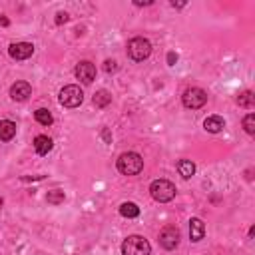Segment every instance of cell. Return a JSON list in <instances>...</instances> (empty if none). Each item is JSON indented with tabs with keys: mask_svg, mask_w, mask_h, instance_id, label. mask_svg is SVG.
Returning a JSON list of instances; mask_svg holds the SVG:
<instances>
[{
	"mask_svg": "<svg viewBox=\"0 0 255 255\" xmlns=\"http://www.w3.org/2000/svg\"><path fill=\"white\" fill-rule=\"evenodd\" d=\"M143 169V159L135 151H126L118 157V171L124 175H137Z\"/></svg>",
	"mask_w": 255,
	"mask_h": 255,
	"instance_id": "obj_1",
	"label": "cell"
},
{
	"mask_svg": "<svg viewBox=\"0 0 255 255\" xmlns=\"http://www.w3.org/2000/svg\"><path fill=\"white\" fill-rule=\"evenodd\" d=\"M149 253H151V245L141 235H129L122 243V255H149Z\"/></svg>",
	"mask_w": 255,
	"mask_h": 255,
	"instance_id": "obj_2",
	"label": "cell"
},
{
	"mask_svg": "<svg viewBox=\"0 0 255 255\" xmlns=\"http://www.w3.org/2000/svg\"><path fill=\"white\" fill-rule=\"evenodd\" d=\"M149 191H151V197L155 199V201H159V203H167V201H171L173 197H175V185L171 183V181H167V179H155V181H151V185H149Z\"/></svg>",
	"mask_w": 255,
	"mask_h": 255,
	"instance_id": "obj_3",
	"label": "cell"
},
{
	"mask_svg": "<svg viewBox=\"0 0 255 255\" xmlns=\"http://www.w3.org/2000/svg\"><path fill=\"white\" fill-rule=\"evenodd\" d=\"M151 54V42L147 38H131L128 42V56L133 60V62H143L147 56Z\"/></svg>",
	"mask_w": 255,
	"mask_h": 255,
	"instance_id": "obj_4",
	"label": "cell"
},
{
	"mask_svg": "<svg viewBox=\"0 0 255 255\" xmlns=\"http://www.w3.org/2000/svg\"><path fill=\"white\" fill-rule=\"evenodd\" d=\"M82 102H84V92L78 86L70 84L60 90V104L64 108H78Z\"/></svg>",
	"mask_w": 255,
	"mask_h": 255,
	"instance_id": "obj_5",
	"label": "cell"
},
{
	"mask_svg": "<svg viewBox=\"0 0 255 255\" xmlns=\"http://www.w3.org/2000/svg\"><path fill=\"white\" fill-rule=\"evenodd\" d=\"M181 102H183V106L189 108V110H199V108L205 106L207 94H205V90H201V88H189V90L183 92Z\"/></svg>",
	"mask_w": 255,
	"mask_h": 255,
	"instance_id": "obj_6",
	"label": "cell"
},
{
	"mask_svg": "<svg viewBox=\"0 0 255 255\" xmlns=\"http://www.w3.org/2000/svg\"><path fill=\"white\" fill-rule=\"evenodd\" d=\"M177 243H179V229H177V227H173V225L163 227V229H161V233H159V245H161L163 249L171 251V249H175V247H177Z\"/></svg>",
	"mask_w": 255,
	"mask_h": 255,
	"instance_id": "obj_7",
	"label": "cell"
},
{
	"mask_svg": "<svg viewBox=\"0 0 255 255\" xmlns=\"http://www.w3.org/2000/svg\"><path fill=\"white\" fill-rule=\"evenodd\" d=\"M74 72H76V78H78L82 84H92L94 78H96V66H94L92 62H88V60L80 62Z\"/></svg>",
	"mask_w": 255,
	"mask_h": 255,
	"instance_id": "obj_8",
	"label": "cell"
},
{
	"mask_svg": "<svg viewBox=\"0 0 255 255\" xmlns=\"http://www.w3.org/2000/svg\"><path fill=\"white\" fill-rule=\"evenodd\" d=\"M8 54L14 60H26V58H30L34 54V46L30 42H16V44H10Z\"/></svg>",
	"mask_w": 255,
	"mask_h": 255,
	"instance_id": "obj_9",
	"label": "cell"
},
{
	"mask_svg": "<svg viewBox=\"0 0 255 255\" xmlns=\"http://www.w3.org/2000/svg\"><path fill=\"white\" fill-rule=\"evenodd\" d=\"M30 96H32V88H30L28 82H16V84H12V88H10V98H12L14 102H24V100H28Z\"/></svg>",
	"mask_w": 255,
	"mask_h": 255,
	"instance_id": "obj_10",
	"label": "cell"
},
{
	"mask_svg": "<svg viewBox=\"0 0 255 255\" xmlns=\"http://www.w3.org/2000/svg\"><path fill=\"white\" fill-rule=\"evenodd\" d=\"M203 235H205V225H203V221H201L199 217L189 219V239H191L193 243H197V241L203 239Z\"/></svg>",
	"mask_w": 255,
	"mask_h": 255,
	"instance_id": "obj_11",
	"label": "cell"
},
{
	"mask_svg": "<svg viewBox=\"0 0 255 255\" xmlns=\"http://www.w3.org/2000/svg\"><path fill=\"white\" fill-rule=\"evenodd\" d=\"M203 128H205V131H209V133H219V131L225 128V122H223L221 116H209V118H205Z\"/></svg>",
	"mask_w": 255,
	"mask_h": 255,
	"instance_id": "obj_12",
	"label": "cell"
},
{
	"mask_svg": "<svg viewBox=\"0 0 255 255\" xmlns=\"http://www.w3.org/2000/svg\"><path fill=\"white\" fill-rule=\"evenodd\" d=\"M52 147H54V143H52V139L48 135H36L34 137V149H36L38 155H46Z\"/></svg>",
	"mask_w": 255,
	"mask_h": 255,
	"instance_id": "obj_13",
	"label": "cell"
},
{
	"mask_svg": "<svg viewBox=\"0 0 255 255\" xmlns=\"http://www.w3.org/2000/svg\"><path fill=\"white\" fill-rule=\"evenodd\" d=\"M16 135V124L10 120H0V141H10Z\"/></svg>",
	"mask_w": 255,
	"mask_h": 255,
	"instance_id": "obj_14",
	"label": "cell"
},
{
	"mask_svg": "<svg viewBox=\"0 0 255 255\" xmlns=\"http://www.w3.org/2000/svg\"><path fill=\"white\" fill-rule=\"evenodd\" d=\"M177 171L183 179H189L193 173H195V163L191 159H179L177 161Z\"/></svg>",
	"mask_w": 255,
	"mask_h": 255,
	"instance_id": "obj_15",
	"label": "cell"
},
{
	"mask_svg": "<svg viewBox=\"0 0 255 255\" xmlns=\"http://www.w3.org/2000/svg\"><path fill=\"white\" fill-rule=\"evenodd\" d=\"M92 102H94L96 108H106V106L112 104V94L108 90H100V92H96V96H94Z\"/></svg>",
	"mask_w": 255,
	"mask_h": 255,
	"instance_id": "obj_16",
	"label": "cell"
},
{
	"mask_svg": "<svg viewBox=\"0 0 255 255\" xmlns=\"http://www.w3.org/2000/svg\"><path fill=\"white\" fill-rule=\"evenodd\" d=\"M120 213L124 217H128V219H131V217H137L139 215V207L135 203H131V201H126V203L120 205Z\"/></svg>",
	"mask_w": 255,
	"mask_h": 255,
	"instance_id": "obj_17",
	"label": "cell"
},
{
	"mask_svg": "<svg viewBox=\"0 0 255 255\" xmlns=\"http://www.w3.org/2000/svg\"><path fill=\"white\" fill-rule=\"evenodd\" d=\"M34 118H36V122H38V124H42V126H52V122H54L52 114H50L46 108L36 110V112H34Z\"/></svg>",
	"mask_w": 255,
	"mask_h": 255,
	"instance_id": "obj_18",
	"label": "cell"
},
{
	"mask_svg": "<svg viewBox=\"0 0 255 255\" xmlns=\"http://www.w3.org/2000/svg\"><path fill=\"white\" fill-rule=\"evenodd\" d=\"M237 104L241 106V108H247V110H251L253 106H255V96H253V92H243L239 98H237Z\"/></svg>",
	"mask_w": 255,
	"mask_h": 255,
	"instance_id": "obj_19",
	"label": "cell"
},
{
	"mask_svg": "<svg viewBox=\"0 0 255 255\" xmlns=\"http://www.w3.org/2000/svg\"><path fill=\"white\" fill-rule=\"evenodd\" d=\"M64 191H60V189H52V191H48V195H46V199H48V203H52V205H60L62 201H64Z\"/></svg>",
	"mask_w": 255,
	"mask_h": 255,
	"instance_id": "obj_20",
	"label": "cell"
},
{
	"mask_svg": "<svg viewBox=\"0 0 255 255\" xmlns=\"http://www.w3.org/2000/svg\"><path fill=\"white\" fill-rule=\"evenodd\" d=\"M243 128H245V131L247 133H255V116L253 114H247L245 118H243Z\"/></svg>",
	"mask_w": 255,
	"mask_h": 255,
	"instance_id": "obj_21",
	"label": "cell"
},
{
	"mask_svg": "<svg viewBox=\"0 0 255 255\" xmlns=\"http://www.w3.org/2000/svg\"><path fill=\"white\" fill-rule=\"evenodd\" d=\"M104 70H106L108 74H110V72H116V70H118V64H116L114 60H106V62H104Z\"/></svg>",
	"mask_w": 255,
	"mask_h": 255,
	"instance_id": "obj_22",
	"label": "cell"
},
{
	"mask_svg": "<svg viewBox=\"0 0 255 255\" xmlns=\"http://www.w3.org/2000/svg\"><path fill=\"white\" fill-rule=\"evenodd\" d=\"M64 22H68V14L66 12H58L56 14V24H64Z\"/></svg>",
	"mask_w": 255,
	"mask_h": 255,
	"instance_id": "obj_23",
	"label": "cell"
},
{
	"mask_svg": "<svg viewBox=\"0 0 255 255\" xmlns=\"http://www.w3.org/2000/svg\"><path fill=\"white\" fill-rule=\"evenodd\" d=\"M175 62H177V54H175V52H169V54H167V64L173 66Z\"/></svg>",
	"mask_w": 255,
	"mask_h": 255,
	"instance_id": "obj_24",
	"label": "cell"
},
{
	"mask_svg": "<svg viewBox=\"0 0 255 255\" xmlns=\"http://www.w3.org/2000/svg\"><path fill=\"white\" fill-rule=\"evenodd\" d=\"M0 24H2V26H8V18H4V16H0Z\"/></svg>",
	"mask_w": 255,
	"mask_h": 255,
	"instance_id": "obj_25",
	"label": "cell"
},
{
	"mask_svg": "<svg viewBox=\"0 0 255 255\" xmlns=\"http://www.w3.org/2000/svg\"><path fill=\"white\" fill-rule=\"evenodd\" d=\"M2 205H4V201H2V197H0V209H2Z\"/></svg>",
	"mask_w": 255,
	"mask_h": 255,
	"instance_id": "obj_26",
	"label": "cell"
}]
</instances>
